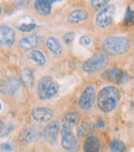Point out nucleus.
Returning a JSON list of instances; mask_svg holds the SVG:
<instances>
[{"instance_id": "obj_1", "label": "nucleus", "mask_w": 134, "mask_h": 152, "mask_svg": "<svg viewBox=\"0 0 134 152\" xmlns=\"http://www.w3.org/2000/svg\"><path fill=\"white\" fill-rule=\"evenodd\" d=\"M121 99V92L114 86H106L97 95V106L103 113H110L118 107Z\"/></svg>"}, {"instance_id": "obj_2", "label": "nucleus", "mask_w": 134, "mask_h": 152, "mask_svg": "<svg viewBox=\"0 0 134 152\" xmlns=\"http://www.w3.org/2000/svg\"><path fill=\"white\" fill-rule=\"evenodd\" d=\"M130 48V40L125 36H109L102 42L103 51L110 55H124Z\"/></svg>"}, {"instance_id": "obj_3", "label": "nucleus", "mask_w": 134, "mask_h": 152, "mask_svg": "<svg viewBox=\"0 0 134 152\" xmlns=\"http://www.w3.org/2000/svg\"><path fill=\"white\" fill-rule=\"evenodd\" d=\"M59 91V85L52 77H43L37 84V95L41 100H46L55 96Z\"/></svg>"}, {"instance_id": "obj_4", "label": "nucleus", "mask_w": 134, "mask_h": 152, "mask_svg": "<svg viewBox=\"0 0 134 152\" xmlns=\"http://www.w3.org/2000/svg\"><path fill=\"white\" fill-rule=\"evenodd\" d=\"M108 64V57L106 54L97 52L83 64V69L86 72H98L103 70Z\"/></svg>"}, {"instance_id": "obj_5", "label": "nucleus", "mask_w": 134, "mask_h": 152, "mask_svg": "<svg viewBox=\"0 0 134 152\" xmlns=\"http://www.w3.org/2000/svg\"><path fill=\"white\" fill-rule=\"evenodd\" d=\"M101 78L108 81V82L116 83V84H123V83H126L129 81V75L118 67H110L104 70L103 74L101 75Z\"/></svg>"}, {"instance_id": "obj_6", "label": "nucleus", "mask_w": 134, "mask_h": 152, "mask_svg": "<svg viewBox=\"0 0 134 152\" xmlns=\"http://www.w3.org/2000/svg\"><path fill=\"white\" fill-rule=\"evenodd\" d=\"M95 95H96V90L94 86L86 87L78 98V107L84 111L90 110L95 102Z\"/></svg>"}, {"instance_id": "obj_7", "label": "nucleus", "mask_w": 134, "mask_h": 152, "mask_svg": "<svg viewBox=\"0 0 134 152\" xmlns=\"http://www.w3.org/2000/svg\"><path fill=\"white\" fill-rule=\"evenodd\" d=\"M114 12V5H108L105 8L97 14L96 16V24L98 25L100 28H106L108 27L112 22V15Z\"/></svg>"}, {"instance_id": "obj_8", "label": "nucleus", "mask_w": 134, "mask_h": 152, "mask_svg": "<svg viewBox=\"0 0 134 152\" xmlns=\"http://www.w3.org/2000/svg\"><path fill=\"white\" fill-rule=\"evenodd\" d=\"M61 145L66 150H72L76 147V139L74 137L71 127L62 125V139Z\"/></svg>"}, {"instance_id": "obj_9", "label": "nucleus", "mask_w": 134, "mask_h": 152, "mask_svg": "<svg viewBox=\"0 0 134 152\" xmlns=\"http://www.w3.org/2000/svg\"><path fill=\"white\" fill-rule=\"evenodd\" d=\"M16 33L14 29L8 26H1L0 28V45L2 48H9L14 45Z\"/></svg>"}, {"instance_id": "obj_10", "label": "nucleus", "mask_w": 134, "mask_h": 152, "mask_svg": "<svg viewBox=\"0 0 134 152\" xmlns=\"http://www.w3.org/2000/svg\"><path fill=\"white\" fill-rule=\"evenodd\" d=\"M60 132V123L58 121H52L44 127L43 137L48 142L55 143Z\"/></svg>"}, {"instance_id": "obj_11", "label": "nucleus", "mask_w": 134, "mask_h": 152, "mask_svg": "<svg viewBox=\"0 0 134 152\" xmlns=\"http://www.w3.org/2000/svg\"><path fill=\"white\" fill-rule=\"evenodd\" d=\"M42 42V38L38 35H29V36H24L23 38H21L19 40V47L23 50H30L35 47L39 46Z\"/></svg>"}, {"instance_id": "obj_12", "label": "nucleus", "mask_w": 134, "mask_h": 152, "mask_svg": "<svg viewBox=\"0 0 134 152\" xmlns=\"http://www.w3.org/2000/svg\"><path fill=\"white\" fill-rule=\"evenodd\" d=\"M53 111L50 108H36L32 111V117L36 122H48L53 118Z\"/></svg>"}, {"instance_id": "obj_13", "label": "nucleus", "mask_w": 134, "mask_h": 152, "mask_svg": "<svg viewBox=\"0 0 134 152\" xmlns=\"http://www.w3.org/2000/svg\"><path fill=\"white\" fill-rule=\"evenodd\" d=\"M37 134H38V132H36L33 127L26 128V129L22 130V132H20L19 142H20V144H22L23 146H27V145L31 144V143L35 140Z\"/></svg>"}, {"instance_id": "obj_14", "label": "nucleus", "mask_w": 134, "mask_h": 152, "mask_svg": "<svg viewBox=\"0 0 134 152\" xmlns=\"http://www.w3.org/2000/svg\"><path fill=\"white\" fill-rule=\"evenodd\" d=\"M21 83L17 78H10L4 85H2V93L5 95H14L20 89Z\"/></svg>"}, {"instance_id": "obj_15", "label": "nucleus", "mask_w": 134, "mask_h": 152, "mask_svg": "<svg viewBox=\"0 0 134 152\" xmlns=\"http://www.w3.org/2000/svg\"><path fill=\"white\" fill-rule=\"evenodd\" d=\"M52 3L53 1L48 0H37L34 2V10L40 16H49L52 12Z\"/></svg>"}, {"instance_id": "obj_16", "label": "nucleus", "mask_w": 134, "mask_h": 152, "mask_svg": "<svg viewBox=\"0 0 134 152\" xmlns=\"http://www.w3.org/2000/svg\"><path fill=\"white\" fill-rule=\"evenodd\" d=\"M46 48L49 49L51 53H52L54 56H60L63 52V49H62V46H61L60 42L57 39L56 37H53V36H50L48 37L46 42Z\"/></svg>"}, {"instance_id": "obj_17", "label": "nucleus", "mask_w": 134, "mask_h": 152, "mask_svg": "<svg viewBox=\"0 0 134 152\" xmlns=\"http://www.w3.org/2000/svg\"><path fill=\"white\" fill-rule=\"evenodd\" d=\"M94 125H93L91 122H83L80 125L78 126V129H76V134L78 137L80 138H89V137L92 136L93 132H94Z\"/></svg>"}, {"instance_id": "obj_18", "label": "nucleus", "mask_w": 134, "mask_h": 152, "mask_svg": "<svg viewBox=\"0 0 134 152\" xmlns=\"http://www.w3.org/2000/svg\"><path fill=\"white\" fill-rule=\"evenodd\" d=\"M100 143L94 136L87 138L84 142V152H99Z\"/></svg>"}, {"instance_id": "obj_19", "label": "nucleus", "mask_w": 134, "mask_h": 152, "mask_svg": "<svg viewBox=\"0 0 134 152\" xmlns=\"http://www.w3.org/2000/svg\"><path fill=\"white\" fill-rule=\"evenodd\" d=\"M67 19L70 23L76 24V23H80L87 20L88 19V12L85 10H75L68 15Z\"/></svg>"}, {"instance_id": "obj_20", "label": "nucleus", "mask_w": 134, "mask_h": 152, "mask_svg": "<svg viewBox=\"0 0 134 152\" xmlns=\"http://www.w3.org/2000/svg\"><path fill=\"white\" fill-rule=\"evenodd\" d=\"M80 120V115L76 112H68L63 116L62 118V125L68 126V127H72V126L76 125Z\"/></svg>"}, {"instance_id": "obj_21", "label": "nucleus", "mask_w": 134, "mask_h": 152, "mask_svg": "<svg viewBox=\"0 0 134 152\" xmlns=\"http://www.w3.org/2000/svg\"><path fill=\"white\" fill-rule=\"evenodd\" d=\"M21 80L27 88H32L34 85V75L30 68H23L21 70Z\"/></svg>"}, {"instance_id": "obj_22", "label": "nucleus", "mask_w": 134, "mask_h": 152, "mask_svg": "<svg viewBox=\"0 0 134 152\" xmlns=\"http://www.w3.org/2000/svg\"><path fill=\"white\" fill-rule=\"evenodd\" d=\"M28 57H29V59H31V60L34 62V63H36L39 66H43L46 62L44 55L42 54V52H40V51H38V50L31 51V52L29 53Z\"/></svg>"}, {"instance_id": "obj_23", "label": "nucleus", "mask_w": 134, "mask_h": 152, "mask_svg": "<svg viewBox=\"0 0 134 152\" xmlns=\"http://www.w3.org/2000/svg\"><path fill=\"white\" fill-rule=\"evenodd\" d=\"M125 145L119 140H114L110 143V151L112 152H124Z\"/></svg>"}, {"instance_id": "obj_24", "label": "nucleus", "mask_w": 134, "mask_h": 152, "mask_svg": "<svg viewBox=\"0 0 134 152\" xmlns=\"http://www.w3.org/2000/svg\"><path fill=\"white\" fill-rule=\"evenodd\" d=\"M133 24H134V10H131V7H128L124 18V25L130 26V25Z\"/></svg>"}, {"instance_id": "obj_25", "label": "nucleus", "mask_w": 134, "mask_h": 152, "mask_svg": "<svg viewBox=\"0 0 134 152\" xmlns=\"http://www.w3.org/2000/svg\"><path fill=\"white\" fill-rule=\"evenodd\" d=\"M36 27H37V25L35 23H24V24H21L19 26V30L21 32H30L33 31Z\"/></svg>"}, {"instance_id": "obj_26", "label": "nucleus", "mask_w": 134, "mask_h": 152, "mask_svg": "<svg viewBox=\"0 0 134 152\" xmlns=\"http://www.w3.org/2000/svg\"><path fill=\"white\" fill-rule=\"evenodd\" d=\"M92 6L96 10H99V8H102L103 6H105L106 4L108 3L107 0H93L92 2Z\"/></svg>"}, {"instance_id": "obj_27", "label": "nucleus", "mask_w": 134, "mask_h": 152, "mask_svg": "<svg viewBox=\"0 0 134 152\" xmlns=\"http://www.w3.org/2000/svg\"><path fill=\"white\" fill-rule=\"evenodd\" d=\"M12 130V125L8 124V125H3V122H1V137H4L8 134Z\"/></svg>"}, {"instance_id": "obj_28", "label": "nucleus", "mask_w": 134, "mask_h": 152, "mask_svg": "<svg viewBox=\"0 0 134 152\" xmlns=\"http://www.w3.org/2000/svg\"><path fill=\"white\" fill-rule=\"evenodd\" d=\"M74 36H75V34L73 33V32H68L64 35V37H63V40H64V42L66 45H70L72 42V40L74 39Z\"/></svg>"}, {"instance_id": "obj_29", "label": "nucleus", "mask_w": 134, "mask_h": 152, "mask_svg": "<svg viewBox=\"0 0 134 152\" xmlns=\"http://www.w3.org/2000/svg\"><path fill=\"white\" fill-rule=\"evenodd\" d=\"M80 44L84 47H88L89 45L91 44V39L88 35H83L82 37L80 38Z\"/></svg>"}, {"instance_id": "obj_30", "label": "nucleus", "mask_w": 134, "mask_h": 152, "mask_svg": "<svg viewBox=\"0 0 134 152\" xmlns=\"http://www.w3.org/2000/svg\"><path fill=\"white\" fill-rule=\"evenodd\" d=\"M14 150V145L10 143H4L1 145V151L6 152V151H12Z\"/></svg>"}]
</instances>
